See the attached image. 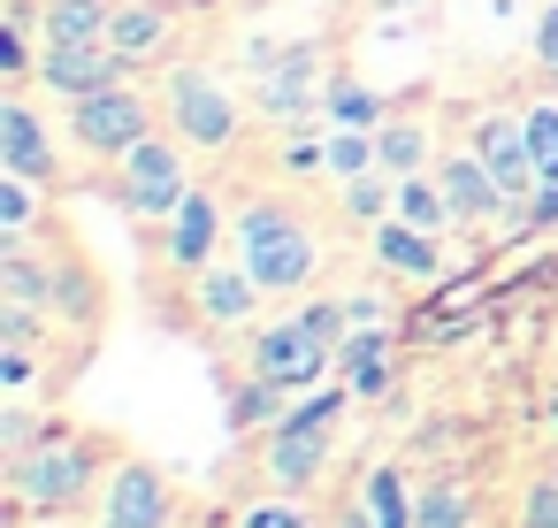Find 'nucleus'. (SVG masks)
Returning a JSON list of instances; mask_svg holds the SVG:
<instances>
[{"label":"nucleus","instance_id":"obj_1","mask_svg":"<svg viewBox=\"0 0 558 528\" xmlns=\"http://www.w3.org/2000/svg\"><path fill=\"white\" fill-rule=\"evenodd\" d=\"M337 413H344V391H314V398H299L268 429V482L276 490H314V475L329 459V421Z\"/></svg>","mask_w":558,"mask_h":528},{"label":"nucleus","instance_id":"obj_2","mask_svg":"<svg viewBox=\"0 0 558 528\" xmlns=\"http://www.w3.org/2000/svg\"><path fill=\"white\" fill-rule=\"evenodd\" d=\"M238 245H245V268L260 276V291H299V284L322 268V253H314L306 223H291L283 207H245Z\"/></svg>","mask_w":558,"mask_h":528},{"label":"nucleus","instance_id":"obj_3","mask_svg":"<svg viewBox=\"0 0 558 528\" xmlns=\"http://www.w3.org/2000/svg\"><path fill=\"white\" fill-rule=\"evenodd\" d=\"M16 490L24 505H77L93 490V452L77 436H39L32 452H16Z\"/></svg>","mask_w":558,"mask_h":528},{"label":"nucleus","instance_id":"obj_4","mask_svg":"<svg viewBox=\"0 0 558 528\" xmlns=\"http://www.w3.org/2000/svg\"><path fill=\"white\" fill-rule=\"evenodd\" d=\"M329 368H337V345H322L299 314L253 337V375H268V383H283V391H314Z\"/></svg>","mask_w":558,"mask_h":528},{"label":"nucleus","instance_id":"obj_5","mask_svg":"<svg viewBox=\"0 0 558 528\" xmlns=\"http://www.w3.org/2000/svg\"><path fill=\"white\" fill-rule=\"evenodd\" d=\"M184 192H192V184H184L177 146L146 131V139L123 154V207H131V215H177V207H184Z\"/></svg>","mask_w":558,"mask_h":528},{"label":"nucleus","instance_id":"obj_6","mask_svg":"<svg viewBox=\"0 0 558 528\" xmlns=\"http://www.w3.org/2000/svg\"><path fill=\"white\" fill-rule=\"evenodd\" d=\"M70 139L85 154H131L146 139V100L131 85H108V93H85L77 116H70Z\"/></svg>","mask_w":558,"mask_h":528},{"label":"nucleus","instance_id":"obj_7","mask_svg":"<svg viewBox=\"0 0 558 528\" xmlns=\"http://www.w3.org/2000/svg\"><path fill=\"white\" fill-rule=\"evenodd\" d=\"M169 116H177V131L192 146H230L238 139V108H230V93L207 70H177L169 77Z\"/></svg>","mask_w":558,"mask_h":528},{"label":"nucleus","instance_id":"obj_8","mask_svg":"<svg viewBox=\"0 0 558 528\" xmlns=\"http://www.w3.org/2000/svg\"><path fill=\"white\" fill-rule=\"evenodd\" d=\"M474 154H482V169L505 184V200H520V192L543 184L535 146H527V123H512V116H482V123H474Z\"/></svg>","mask_w":558,"mask_h":528},{"label":"nucleus","instance_id":"obj_9","mask_svg":"<svg viewBox=\"0 0 558 528\" xmlns=\"http://www.w3.org/2000/svg\"><path fill=\"white\" fill-rule=\"evenodd\" d=\"M123 55L116 47H47V62H39V85L47 93H70V100H85V93H108V85H123Z\"/></svg>","mask_w":558,"mask_h":528},{"label":"nucleus","instance_id":"obj_10","mask_svg":"<svg viewBox=\"0 0 558 528\" xmlns=\"http://www.w3.org/2000/svg\"><path fill=\"white\" fill-rule=\"evenodd\" d=\"M100 528H169V490L154 467H116L108 482V505H100Z\"/></svg>","mask_w":558,"mask_h":528},{"label":"nucleus","instance_id":"obj_11","mask_svg":"<svg viewBox=\"0 0 558 528\" xmlns=\"http://www.w3.org/2000/svg\"><path fill=\"white\" fill-rule=\"evenodd\" d=\"M314 70H322L314 47L268 55V70H260V108H268V116H306V100H314Z\"/></svg>","mask_w":558,"mask_h":528},{"label":"nucleus","instance_id":"obj_12","mask_svg":"<svg viewBox=\"0 0 558 528\" xmlns=\"http://www.w3.org/2000/svg\"><path fill=\"white\" fill-rule=\"evenodd\" d=\"M0 161H9V177H54V146H47V131H39V116L32 108H0Z\"/></svg>","mask_w":558,"mask_h":528},{"label":"nucleus","instance_id":"obj_13","mask_svg":"<svg viewBox=\"0 0 558 528\" xmlns=\"http://www.w3.org/2000/svg\"><path fill=\"white\" fill-rule=\"evenodd\" d=\"M337 375H344L352 398H383L390 391V337L383 329H352L337 345Z\"/></svg>","mask_w":558,"mask_h":528},{"label":"nucleus","instance_id":"obj_14","mask_svg":"<svg viewBox=\"0 0 558 528\" xmlns=\"http://www.w3.org/2000/svg\"><path fill=\"white\" fill-rule=\"evenodd\" d=\"M436 184H444V200H451V215H459V223H482V215H497V207H505V184L482 169V154L451 161Z\"/></svg>","mask_w":558,"mask_h":528},{"label":"nucleus","instance_id":"obj_15","mask_svg":"<svg viewBox=\"0 0 558 528\" xmlns=\"http://www.w3.org/2000/svg\"><path fill=\"white\" fill-rule=\"evenodd\" d=\"M207 253H215V200L184 192V207L169 215V261L177 268H207Z\"/></svg>","mask_w":558,"mask_h":528},{"label":"nucleus","instance_id":"obj_16","mask_svg":"<svg viewBox=\"0 0 558 528\" xmlns=\"http://www.w3.org/2000/svg\"><path fill=\"white\" fill-rule=\"evenodd\" d=\"M116 9L108 0H47V39L54 47H108Z\"/></svg>","mask_w":558,"mask_h":528},{"label":"nucleus","instance_id":"obj_17","mask_svg":"<svg viewBox=\"0 0 558 528\" xmlns=\"http://www.w3.org/2000/svg\"><path fill=\"white\" fill-rule=\"evenodd\" d=\"M375 261H383V268H398V276H436V230L375 223Z\"/></svg>","mask_w":558,"mask_h":528},{"label":"nucleus","instance_id":"obj_18","mask_svg":"<svg viewBox=\"0 0 558 528\" xmlns=\"http://www.w3.org/2000/svg\"><path fill=\"white\" fill-rule=\"evenodd\" d=\"M253 299H260V276H253V268H207V276H199V307H207V322H245Z\"/></svg>","mask_w":558,"mask_h":528},{"label":"nucleus","instance_id":"obj_19","mask_svg":"<svg viewBox=\"0 0 558 528\" xmlns=\"http://www.w3.org/2000/svg\"><path fill=\"white\" fill-rule=\"evenodd\" d=\"M474 520V490L459 475H436L421 497H413V528H466Z\"/></svg>","mask_w":558,"mask_h":528},{"label":"nucleus","instance_id":"obj_20","mask_svg":"<svg viewBox=\"0 0 558 528\" xmlns=\"http://www.w3.org/2000/svg\"><path fill=\"white\" fill-rule=\"evenodd\" d=\"M161 39H169V16H161V9H116V24H108V47H116L123 62L154 55Z\"/></svg>","mask_w":558,"mask_h":528},{"label":"nucleus","instance_id":"obj_21","mask_svg":"<svg viewBox=\"0 0 558 528\" xmlns=\"http://www.w3.org/2000/svg\"><path fill=\"white\" fill-rule=\"evenodd\" d=\"M360 497H367L375 528H413V497H405V475H398V467H375V475L360 482Z\"/></svg>","mask_w":558,"mask_h":528},{"label":"nucleus","instance_id":"obj_22","mask_svg":"<svg viewBox=\"0 0 558 528\" xmlns=\"http://www.w3.org/2000/svg\"><path fill=\"white\" fill-rule=\"evenodd\" d=\"M398 223H413V230H444V223H451V200H444V184H428V177H405V184H398Z\"/></svg>","mask_w":558,"mask_h":528},{"label":"nucleus","instance_id":"obj_23","mask_svg":"<svg viewBox=\"0 0 558 528\" xmlns=\"http://www.w3.org/2000/svg\"><path fill=\"white\" fill-rule=\"evenodd\" d=\"M283 398H291V391H283V383H268V375H253V383H245V391H238V398H230V421H238V429H260V421H268V429H276V421H283V413H291V406H283Z\"/></svg>","mask_w":558,"mask_h":528},{"label":"nucleus","instance_id":"obj_24","mask_svg":"<svg viewBox=\"0 0 558 528\" xmlns=\"http://www.w3.org/2000/svg\"><path fill=\"white\" fill-rule=\"evenodd\" d=\"M375 154H383V169H398V177H421L428 131H421V123H383V131H375Z\"/></svg>","mask_w":558,"mask_h":528},{"label":"nucleus","instance_id":"obj_25","mask_svg":"<svg viewBox=\"0 0 558 528\" xmlns=\"http://www.w3.org/2000/svg\"><path fill=\"white\" fill-rule=\"evenodd\" d=\"M375 161H383V154H375V139H367V131H352V123H344V131L329 139V169H337L344 184H352V177H367Z\"/></svg>","mask_w":558,"mask_h":528},{"label":"nucleus","instance_id":"obj_26","mask_svg":"<svg viewBox=\"0 0 558 528\" xmlns=\"http://www.w3.org/2000/svg\"><path fill=\"white\" fill-rule=\"evenodd\" d=\"M329 116L352 123V131H367V123H383V100L367 85H329Z\"/></svg>","mask_w":558,"mask_h":528},{"label":"nucleus","instance_id":"obj_27","mask_svg":"<svg viewBox=\"0 0 558 528\" xmlns=\"http://www.w3.org/2000/svg\"><path fill=\"white\" fill-rule=\"evenodd\" d=\"M527 146H535L543 184H558V108H535V116H527Z\"/></svg>","mask_w":558,"mask_h":528},{"label":"nucleus","instance_id":"obj_28","mask_svg":"<svg viewBox=\"0 0 558 528\" xmlns=\"http://www.w3.org/2000/svg\"><path fill=\"white\" fill-rule=\"evenodd\" d=\"M344 207H352L360 223H383V215L398 207V192H390V184H375V177H352V184H344Z\"/></svg>","mask_w":558,"mask_h":528},{"label":"nucleus","instance_id":"obj_29","mask_svg":"<svg viewBox=\"0 0 558 528\" xmlns=\"http://www.w3.org/2000/svg\"><path fill=\"white\" fill-rule=\"evenodd\" d=\"M238 528H314V513H306V505H291V497H268V505H245V513H238Z\"/></svg>","mask_w":558,"mask_h":528},{"label":"nucleus","instance_id":"obj_30","mask_svg":"<svg viewBox=\"0 0 558 528\" xmlns=\"http://www.w3.org/2000/svg\"><path fill=\"white\" fill-rule=\"evenodd\" d=\"M520 528H558V475L527 490V505H520Z\"/></svg>","mask_w":558,"mask_h":528},{"label":"nucleus","instance_id":"obj_31","mask_svg":"<svg viewBox=\"0 0 558 528\" xmlns=\"http://www.w3.org/2000/svg\"><path fill=\"white\" fill-rule=\"evenodd\" d=\"M9 299H16V307H32V299H47V276H39V268H32L24 253H9Z\"/></svg>","mask_w":558,"mask_h":528},{"label":"nucleus","instance_id":"obj_32","mask_svg":"<svg viewBox=\"0 0 558 528\" xmlns=\"http://www.w3.org/2000/svg\"><path fill=\"white\" fill-rule=\"evenodd\" d=\"M32 177H9V184H0V223H9V238L24 230V215H32V192H24Z\"/></svg>","mask_w":558,"mask_h":528},{"label":"nucleus","instance_id":"obj_33","mask_svg":"<svg viewBox=\"0 0 558 528\" xmlns=\"http://www.w3.org/2000/svg\"><path fill=\"white\" fill-rule=\"evenodd\" d=\"M0 444H9V452H32V444H39V421L9 406V413H0Z\"/></svg>","mask_w":558,"mask_h":528},{"label":"nucleus","instance_id":"obj_34","mask_svg":"<svg viewBox=\"0 0 558 528\" xmlns=\"http://www.w3.org/2000/svg\"><path fill=\"white\" fill-rule=\"evenodd\" d=\"M535 55L550 62V77H558V0L543 9V24H535Z\"/></svg>","mask_w":558,"mask_h":528},{"label":"nucleus","instance_id":"obj_35","mask_svg":"<svg viewBox=\"0 0 558 528\" xmlns=\"http://www.w3.org/2000/svg\"><path fill=\"white\" fill-rule=\"evenodd\" d=\"M0 70H32V47H24V24H9V39H0Z\"/></svg>","mask_w":558,"mask_h":528},{"label":"nucleus","instance_id":"obj_36","mask_svg":"<svg viewBox=\"0 0 558 528\" xmlns=\"http://www.w3.org/2000/svg\"><path fill=\"white\" fill-rule=\"evenodd\" d=\"M0 383H32V352H24V345L0 352Z\"/></svg>","mask_w":558,"mask_h":528},{"label":"nucleus","instance_id":"obj_37","mask_svg":"<svg viewBox=\"0 0 558 528\" xmlns=\"http://www.w3.org/2000/svg\"><path fill=\"white\" fill-rule=\"evenodd\" d=\"M344 314H352V329H375L383 322V299H344Z\"/></svg>","mask_w":558,"mask_h":528},{"label":"nucleus","instance_id":"obj_38","mask_svg":"<svg viewBox=\"0 0 558 528\" xmlns=\"http://www.w3.org/2000/svg\"><path fill=\"white\" fill-rule=\"evenodd\" d=\"M283 161H291V169H322V161H329V146H291Z\"/></svg>","mask_w":558,"mask_h":528},{"label":"nucleus","instance_id":"obj_39","mask_svg":"<svg viewBox=\"0 0 558 528\" xmlns=\"http://www.w3.org/2000/svg\"><path fill=\"white\" fill-rule=\"evenodd\" d=\"M535 223H558V184H535Z\"/></svg>","mask_w":558,"mask_h":528},{"label":"nucleus","instance_id":"obj_40","mask_svg":"<svg viewBox=\"0 0 558 528\" xmlns=\"http://www.w3.org/2000/svg\"><path fill=\"white\" fill-rule=\"evenodd\" d=\"M543 421H550V436H558V391H550V406H543Z\"/></svg>","mask_w":558,"mask_h":528},{"label":"nucleus","instance_id":"obj_41","mask_svg":"<svg viewBox=\"0 0 558 528\" xmlns=\"http://www.w3.org/2000/svg\"><path fill=\"white\" fill-rule=\"evenodd\" d=\"M375 9H413V0H375Z\"/></svg>","mask_w":558,"mask_h":528}]
</instances>
